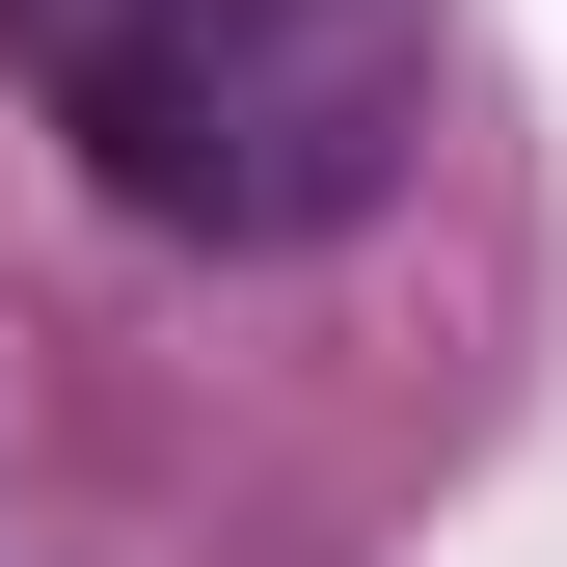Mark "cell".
Returning a JSON list of instances; mask_svg holds the SVG:
<instances>
[{
  "label": "cell",
  "mask_w": 567,
  "mask_h": 567,
  "mask_svg": "<svg viewBox=\"0 0 567 567\" xmlns=\"http://www.w3.org/2000/svg\"><path fill=\"white\" fill-rule=\"evenodd\" d=\"M0 82L163 244H351L433 163V0H0Z\"/></svg>",
  "instance_id": "6da1fadb"
}]
</instances>
